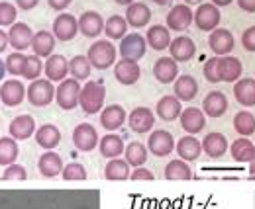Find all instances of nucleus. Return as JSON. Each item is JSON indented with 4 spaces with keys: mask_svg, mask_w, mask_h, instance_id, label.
<instances>
[{
    "mask_svg": "<svg viewBox=\"0 0 255 209\" xmlns=\"http://www.w3.org/2000/svg\"><path fill=\"white\" fill-rule=\"evenodd\" d=\"M104 100H106V88L100 82H96V80H89L81 88L79 106L83 108L85 114L95 116L100 110H104Z\"/></svg>",
    "mask_w": 255,
    "mask_h": 209,
    "instance_id": "1",
    "label": "nucleus"
},
{
    "mask_svg": "<svg viewBox=\"0 0 255 209\" xmlns=\"http://www.w3.org/2000/svg\"><path fill=\"white\" fill-rule=\"evenodd\" d=\"M116 47H114V43H110L108 39H98L95 41L91 47H89V53H87V57L91 61V65L98 69V70H106V69H110L112 65H114V61H116Z\"/></svg>",
    "mask_w": 255,
    "mask_h": 209,
    "instance_id": "2",
    "label": "nucleus"
},
{
    "mask_svg": "<svg viewBox=\"0 0 255 209\" xmlns=\"http://www.w3.org/2000/svg\"><path fill=\"white\" fill-rule=\"evenodd\" d=\"M28 102L35 108H45L55 100V86L47 78H35L32 84L26 88Z\"/></svg>",
    "mask_w": 255,
    "mask_h": 209,
    "instance_id": "3",
    "label": "nucleus"
},
{
    "mask_svg": "<svg viewBox=\"0 0 255 209\" xmlns=\"http://www.w3.org/2000/svg\"><path fill=\"white\" fill-rule=\"evenodd\" d=\"M81 82L75 78H65L59 82V86L55 88V100L59 104V108L65 112H71L79 106V96H81Z\"/></svg>",
    "mask_w": 255,
    "mask_h": 209,
    "instance_id": "4",
    "label": "nucleus"
},
{
    "mask_svg": "<svg viewBox=\"0 0 255 209\" xmlns=\"http://www.w3.org/2000/svg\"><path fill=\"white\" fill-rule=\"evenodd\" d=\"M145 49H147V39L141 33H128L126 37L120 41V49L118 51H120L122 59L137 63L139 59H143Z\"/></svg>",
    "mask_w": 255,
    "mask_h": 209,
    "instance_id": "5",
    "label": "nucleus"
},
{
    "mask_svg": "<svg viewBox=\"0 0 255 209\" xmlns=\"http://www.w3.org/2000/svg\"><path fill=\"white\" fill-rule=\"evenodd\" d=\"M220 20H222V14H220L218 6H214L212 2L200 4L194 12V24L202 31H214L220 26Z\"/></svg>",
    "mask_w": 255,
    "mask_h": 209,
    "instance_id": "6",
    "label": "nucleus"
},
{
    "mask_svg": "<svg viewBox=\"0 0 255 209\" xmlns=\"http://www.w3.org/2000/svg\"><path fill=\"white\" fill-rule=\"evenodd\" d=\"M73 143L77 150L81 152H91L98 147V133H96L95 125L91 123H79L73 129Z\"/></svg>",
    "mask_w": 255,
    "mask_h": 209,
    "instance_id": "7",
    "label": "nucleus"
},
{
    "mask_svg": "<svg viewBox=\"0 0 255 209\" xmlns=\"http://www.w3.org/2000/svg\"><path fill=\"white\" fill-rule=\"evenodd\" d=\"M230 154L240 164H250V172L255 176V145L248 137H240L230 145Z\"/></svg>",
    "mask_w": 255,
    "mask_h": 209,
    "instance_id": "8",
    "label": "nucleus"
},
{
    "mask_svg": "<svg viewBox=\"0 0 255 209\" xmlns=\"http://www.w3.org/2000/svg\"><path fill=\"white\" fill-rule=\"evenodd\" d=\"M26 98V86L18 78H8L0 84V102L8 108H16Z\"/></svg>",
    "mask_w": 255,
    "mask_h": 209,
    "instance_id": "9",
    "label": "nucleus"
},
{
    "mask_svg": "<svg viewBox=\"0 0 255 209\" xmlns=\"http://www.w3.org/2000/svg\"><path fill=\"white\" fill-rule=\"evenodd\" d=\"M177 147V143H175V139H173V135L169 133V131H163V129H157V131H153L151 135H149V139H147V150L151 152V154H155V156H167V154H171L173 150Z\"/></svg>",
    "mask_w": 255,
    "mask_h": 209,
    "instance_id": "10",
    "label": "nucleus"
},
{
    "mask_svg": "<svg viewBox=\"0 0 255 209\" xmlns=\"http://www.w3.org/2000/svg\"><path fill=\"white\" fill-rule=\"evenodd\" d=\"M208 45H210L212 53H216V57H226V55H230L234 51L236 41H234V35H232L230 30L216 28L214 31H210Z\"/></svg>",
    "mask_w": 255,
    "mask_h": 209,
    "instance_id": "11",
    "label": "nucleus"
},
{
    "mask_svg": "<svg viewBox=\"0 0 255 209\" xmlns=\"http://www.w3.org/2000/svg\"><path fill=\"white\" fill-rule=\"evenodd\" d=\"M79 33V20L73 14L61 12L55 20H53V35L59 41H71L75 39V35Z\"/></svg>",
    "mask_w": 255,
    "mask_h": 209,
    "instance_id": "12",
    "label": "nucleus"
},
{
    "mask_svg": "<svg viewBox=\"0 0 255 209\" xmlns=\"http://www.w3.org/2000/svg\"><path fill=\"white\" fill-rule=\"evenodd\" d=\"M192 20H194V16H192L191 6L177 4L167 14V28L173 31H185L192 24Z\"/></svg>",
    "mask_w": 255,
    "mask_h": 209,
    "instance_id": "13",
    "label": "nucleus"
},
{
    "mask_svg": "<svg viewBox=\"0 0 255 209\" xmlns=\"http://www.w3.org/2000/svg\"><path fill=\"white\" fill-rule=\"evenodd\" d=\"M128 123H129V129L133 133H147L151 131L153 123H155V116L149 108L145 106H137L129 112V118H128Z\"/></svg>",
    "mask_w": 255,
    "mask_h": 209,
    "instance_id": "14",
    "label": "nucleus"
},
{
    "mask_svg": "<svg viewBox=\"0 0 255 209\" xmlns=\"http://www.w3.org/2000/svg\"><path fill=\"white\" fill-rule=\"evenodd\" d=\"M244 74V65L238 57L226 55V57H218V76L220 82H238Z\"/></svg>",
    "mask_w": 255,
    "mask_h": 209,
    "instance_id": "15",
    "label": "nucleus"
},
{
    "mask_svg": "<svg viewBox=\"0 0 255 209\" xmlns=\"http://www.w3.org/2000/svg\"><path fill=\"white\" fill-rule=\"evenodd\" d=\"M114 76L120 84L124 86H129V84H135L141 76V69L135 61H128V59H120L116 61L114 65Z\"/></svg>",
    "mask_w": 255,
    "mask_h": 209,
    "instance_id": "16",
    "label": "nucleus"
},
{
    "mask_svg": "<svg viewBox=\"0 0 255 209\" xmlns=\"http://www.w3.org/2000/svg\"><path fill=\"white\" fill-rule=\"evenodd\" d=\"M126 121H128V114L120 104L106 106V108L100 112V125H102L106 131H110V133L116 131V129H120Z\"/></svg>",
    "mask_w": 255,
    "mask_h": 209,
    "instance_id": "17",
    "label": "nucleus"
},
{
    "mask_svg": "<svg viewBox=\"0 0 255 209\" xmlns=\"http://www.w3.org/2000/svg\"><path fill=\"white\" fill-rule=\"evenodd\" d=\"M228 98L224 96L220 90H212L204 96L202 100V112L208 118H222L224 114L228 112Z\"/></svg>",
    "mask_w": 255,
    "mask_h": 209,
    "instance_id": "18",
    "label": "nucleus"
},
{
    "mask_svg": "<svg viewBox=\"0 0 255 209\" xmlns=\"http://www.w3.org/2000/svg\"><path fill=\"white\" fill-rule=\"evenodd\" d=\"M8 39H10V45L16 49V51H24L28 47H32L33 41V31L30 30L28 24L24 22H16L14 26H10V31H8Z\"/></svg>",
    "mask_w": 255,
    "mask_h": 209,
    "instance_id": "19",
    "label": "nucleus"
},
{
    "mask_svg": "<svg viewBox=\"0 0 255 209\" xmlns=\"http://www.w3.org/2000/svg\"><path fill=\"white\" fill-rule=\"evenodd\" d=\"M10 137L16 139V141H26L30 139L33 133H35V120H33L30 114H22V116H16L14 120L10 121Z\"/></svg>",
    "mask_w": 255,
    "mask_h": 209,
    "instance_id": "20",
    "label": "nucleus"
},
{
    "mask_svg": "<svg viewBox=\"0 0 255 209\" xmlns=\"http://www.w3.org/2000/svg\"><path fill=\"white\" fill-rule=\"evenodd\" d=\"M79 31L85 37H98L104 31V20L95 10H87L79 18Z\"/></svg>",
    "mask_w": 255,
    "mask_h": 209,
    "instance_id": "21",
    "label": "nucleus"
},
{
    "mask_svg": "<svg viewBox=\"0 0 255 209\" xmlns=\"http://www.w3.org/2000/svg\"><path fill=\"white\" fill-rule=\"evenodd\" d=\"M37 168H39L41 176H45V178H57L65 168L63 158L57 152H53V150L43 152L39 156V160H37Z\"/></svg>",
    "mask_w": 255,
    "mask_h": 209,
    "instance_id": "22",
    "label": "nucleus"
},
{
    "mask_svg": "<svg viewBox=\"0 0 255 209\" xmlns=\"http://www.w3.org/2000/svg\"><path fill=\"white\" fill-rule=\"evenodd\" d=\"M169 51H171V57L177 61V63H187V61H191L194 57L196 45H194V41H192L191 37L179 35V37H175L171 41Z\"/></svg>",
    "mask_w": 255,
    "mask_h": 209,
    "instance_id": "23",
    "label": "nucleus"
},
{
    "mask_svg": "<svg viewBox=\"0 0 255 209\" xmlns=\"http://www.w3.org/2000/svg\"><path fill=\"white\" fill-rule=\"evenodd\" d=\"M179 120H181V127L189 135H196V133H200L206 127V114L202 110H198V108H187V110H183V114H181Z\"/></svg>",
    "mask_w": 255,
    "mask_h": 209,
    "instance_id": "24",
    "label": "nucleus"
},
{
    "mask_svg": "<svg viewBox=\"0 0 255 209\" xmlns=\"http://www.w3.org/2000/svg\"><path fill=\"white\" fill-rule=\"evenodd\" d=\"M35 143L45 150H53L61 143V131L53 123H45L35 129Z\"/></svg>",
    "mask_w": 255,
    "mask_h": 209,
    "instance_id": "25",
    "label": "nucleus"
},
{
    "mask_svg": "<svg viewBox=\"0 0 255 209\" xmlns=\"http://www.w3.org/2000/svg\"><path fill=\"white\" fill-rule=\"evenodd\" d=\"M234 98L240 106L246 108H254L255 106V78H240L238 82H234Z\"/></svg>",
    "mask_w": 255,
    "mask_h": 209,
    "instance_id": "26",
    "label": "nucleus"
},
{
    "mask_svg": "<svg viewBox=\"0 0 255 209\" xmlns=\"http://www.w3.org/2000/svg\"><path fill=\"white\" fill-rule=\"evenodd\" d=\"M153 74L155 78L159 80L161 84H169V82H175L179 76V65L173 57H161L155 61L153 65Z\"/></svg>",
    "mask_w": 255,
    "mask_h": 209,
    "instance_id": "27",
    "label": "nucleus"
},
{
    "mask_svg": "<svg viewBox=\"0 0 255 209\" xmlns=\"http://www.w3.org/2000/svg\"><path fill=\"white\" fill-rule=\"evenodd\" d=\"M228 139L224 133L212 131L202 139V152H206L210 158H222L224 154L228 152Z\"/></svg>",
    "mask_w": 255,
    "mask_h": 209,
    "instance_id": "28",
    "label": "nucleus"
},
{
    "mask_svg": "<svg viewBox=\"0 0 255 209\" xmlns=\"http://www.w3.org/2000/svg\"><path fill=\"white\" fill-rule=\"evenodd\" d=\"M43 72L47 76V80L51 82H61L67 78V72H69V63L65 59L63 55H51L47 57L45 65H43Z\"/></svg>",
    "mask_w": 255,
    "mask_h": 209,
    "instance_id": "29",
    "label": "nucleus"
},
{
    "mask_svg": "<svg viewBox=\"0 0 255 209\" xmlns=\"http://www.w3.org/2000/svg\"><path fill=\"white\" fill-rule=\"evenodd\" d=\"M155 112L163 121H175L177 118H181L183 114V106H181V100L173 94V96H163L159 98L157 106H155Z\"/></svg>",
    "mask_w": 255,
    "mask_h": 209,
    "instance_id": "30",
    "label": "nucleus"
},
{
    "mask_svg": "<svg viewBox=\"0 0 255 209\" xmlns=\"http://www.w3.org/2000/svg\"><path fill=\"white\" fill-rule=\"evenodd\" d=\"M55 35L47 30H39L33 33V41H32V49L33 55L37 57H51L53 55V49H55Z\"/></svg>",
    "mask_w": 255,
    "mask_h": 209,
    "instance_id": "31",
    "label": "nucleus"
},
{
    "mask_svg": "<svg viewBox=\"0 0 255 209\" xmlns=\"http://www.w3.org/2000/svg\"><path fill=\"white\" fill-rule=\"evenodd\" d=\"M151 20V10L143 2H133L126 10V22L129 28H145Z\"/></svg>",
    "mask_w": 255,
    "mask_h": 209,
    "instance_id": "32",
    "label": "nucleus"
},
{
    "mask_svg": "<svg viewBox=\"0 0 255 209\" xmlns=\"http://www.w3.org/2000/svg\"><path fill=\"white\" fill-rule=\"evenodd\" d=\"M98 149H100V154H102V156H106V158L110 160V158H118L120 154H124L126 145H124V141H122L120 135L108 133V135H104V137L100 139Z\"/></svg>",
    "mask_w": 255,
    "mask_h": 209,
    "instance_id": "33",
    "label": "nucleus"
},
{
    "mask_svg": "<svg viewBox=\"0 0 255 209\" xmlns=\"http://www.w3.org/2000/svg\"><path fill=\"white\" fill-rule=\"evenodd\" d=\"M175 96L181 100V102H191L196 98L198 94V82L196 78L191 74H181L177 80H175Z\"/></svg>",
    "mask_w": 255,
    "mask_h": 209,
    "instance_id": "34",
    "label": "nucleus"
},
{
    "mask_svg": "<svg viewBox=\"0 0 255 209\" xmlns=\"http://www.w3.org/2000/svg\"><path fill=\"white\" fill-rule=\"evenodd\" d=\"M145 39H147V45L151 47V49H155V51H163V49H169V45H171V33H169V28H165V26H151L147 33H145Z\"/></svg>",
    "mask_w": 255,
    "mask_h": 209,
    "instance_id": "35",
    "label": "nucleus"
},
{
    "mask_svg": "<svg viewBox=\"0 0 255 209\" xmlns=\"http://www.w3.org/2000/svg\"><path fill=\"white\" fill-rule=\"evenodd\" d=\"M200 152H202V143L192 135L181 137L177 141V154L183 160H196L200 156Z\"/></svg>",
    "mask_w": 255,
    "mask_h": 209,
    "instance_id": "36",
    "label": "nucleus"
},
{
    "mask_svg": "<svg viewBox=\"0 0 255 209\" xmlns=\"http://www.w3.org/2000/svg\"><path fill=\"white\" fill-rule=\"evenodd\" d=\"M147 152L149 150L145 149L143 143L131 141V143H128L126 149H124V156H126L124 160H126L131 168H139V166H143L147 162Z\"/></svg>",
    "mask_w": 255,
    "mask_h": 209,
    "instance_id": "37",
    "label": "nucleus"
},
{
    "mask_svg": "<svg viewBox=\"0 0 255 209\" xmlns=\"http://www.w3.org/2000/svg\"><path fill=\"white\" fill-rule=\"evenodd\" d=\"M104 178L110 182H124L129 178V164L126 160L118 158H110L108 164L104 166Z\"/></svg>",
    "mask_w": 255,
    "mask_h": 209,
    "instance_id": "38",
    "label": "nucleus"
},
{
    "mask_svg": "<svg viewBox=\"0 0 255 209\" xmlns=\"http://www.w3.org/2000/svg\"><path fill=\"white\" fill-rule=\"evenodd\" d=\"M234 129L240 137H252L255 135V116L250 110H242L234 116Z\"/></svg>",
    "mask_w": 255,
    "mask_h": 209,
    "instance_id": "39",
    "label": "nucleus"
},
{
    "mask_svg": "<svg viewBox=\"0 0 255 209\" xmlns=\"http://www.w3.org/2000/svg\"><path fill=\"white\" fill-rule=\"evenodd\" d=\"M91 70H93V65L87 55H75L73 59L69 61V72L73 74L75 80H87L91 76Z\"/></svg>",
    "mask_w": 255,
    "mask_h": 209,
    "instance_id": "40",
    "label": "nucleus"
},
{
    "mask_svg": "<svg viewBox=\"0 0 255 209\" xmlns=\"http://www.w3.org/2000/svg\"><path fill=\"white\" fill-rule=\"evenodd\" d=\"M104 33L108 35V39H124L128 35V22L126 18L114 14L104 22Z\"/></svg>",
    "mask_w": 255,
    "mask_h": 209,
    "instance_id": "41",
    "label": "nucleus"
},
{
    "mask_svg": "<svg viewBox=\"0 0 255 209\" xmlns=\"http://www.w3.org/2000/svg\"><path fill=\"white\" fill-rule=\"evenodd\" d=\"M165 178L167 180H191L192 178V170L191 166L187 164V160L183 158H175L171 160L167 166H165Z\"/></svg>",
    "mask_w": 255,
    "mask_h": 209,
    "instance_id": "42",
    "label": "nucleus"
},
{
    "mask_svg": "<svg viewBox=\"0 0 255 209\" xmlns=\"http://www.w3.org/2000/svg\"><path fill=\"white\" fill-rule=\"evenodd\" d=\"M18 143L12 137H0V166H10L18 158Z\"/></svg>",
    "mask_w": 255,
    "mask_h": 209,
    "instance_id": "43",
    "label": "nucleus"
},
{
    "mask_svg": "<svg viewBox=\"0 0 255 209\" xmlns=\"http://www.w3.org/2000/svg\"><path fill=\"white\" fill-rule=\"evenodd\" d=\"M26 55H22L20 51H14V53H10L8 55V59H6V70H8V74H12V76H24V70H26Z\"/></svg>",
    "mask_w": 255,
    "mask_h": 209,
    "instance_id": "44",
    "label": "nucleus"
},
{
    "mask_svg": "<svg viewBox=\"0 0 255 209\" xmlns=\"http://www.w3.org/2000/svg\"><path fill=\"white\" fill-rule=\"evenodd\" d=\"M16 16H18V8L10 2H0V28H8L16 24Z\"/></svg>",
    "mask_w": 255,
    "mask_h": 209,
    "instance_id": "45",
    "label": "nucleus"
},
{
    "mask_svg": "<svg viewBox=\"0 0 255 209\" xmlns=\"http://www.w3.org/2000/svg\"><path fill=\"white\" fill-rule=\"evenodd\" d=\"M61 176L67 182H81V180H87V168L79 162H69L63 168Z\"/></svg>",
    "mask_w": 255,
    "mask_h": 209,
    "instance_id": "46",
    "label": "nucleus"
},
{
    "mask_svg": "<svg viewBox=\"0 0 255 209\" xmlns=\"http://www.w3.org/2000/svg\"><path fill=\"white\" fill-rule=\"evenodd\" d=\"M41 70H43L41 57H37V55H28V59H26V70H24V78L35 80V78H39Z\"/></svg>",
    "mask_w": 255,
    "mask_h": 209,
    "instance_id": "47",
    "label": "nucleus"
},
{
    "mask_svg": "<svg viewBox=\"0 0 255 209\" xmlns=\"http://www.w3.org/2000/svg\"><path fill=\"white\" fill-rule=\"evenodd\" d=\"M28 178V172H26V168L22 166V164H10V166H6V170H4V174H2V180H8V182H20V180H26Z\"/></svg>",
    "mask_w": 255,
    "mask_h": 209,
    "instance_id": "48",
    "label": "nucleus"
},
{
    "mask_svg": "<svg viewBox=\"0 0 255 209\" xmlns=\"http://www.w3.org/2000/svg\"><path fill=\"white\" fill-rule=\"evenodd\" d=\"M202 72H204V78L212 84H218L220 82V76H218V57H212L204 63L202 67Z\"/></svg>",
    "mask_w": 255,
    "mask_h": 209,
    "instance_id": "49",
    "label": "nucleus"
},
{
    "mask_svg": "<svg viewBox=\"0 0 255 209\" xmlns=\"http://www.w3.org/2000/svg\"><path fill=\"white\" fill-rule=\"evenodd\" d=\"M242 45H244L246 51L255 53V26H252V28H248V30L244 31V35H242Z\"/></svg>",
    "mask_w": 255,
    "mask_h": 209,
    "instance_id": "50",
    "label": "nucleus"
},
{
    "mask_svg": "<svg viewBox=\"0 0 255 209\" xmlns=\"http://www.w3.org/2000/svg\"><path fill=\"white\" fill-rule=\"evenodd\" d=\"M129 178L131 180H153L155 176H153V172L151 170H147V168H133V172L129 174Z\"/></svg>",
    "mask_w": 255,
    "mask_h": 209,
    "instance_id": "51",
    "label": "nucleus"
},
{
    "mask_svg": "<svg viewBox=\"0 0 255 209\" xmlns=\"http://www.w3.org/2000/svg\"><path fill=\"white\" fill-rule=\"evenodd\" d=\"M71 2H73V0H47L49 8L55 10V12H63V10H67V6H71Z\"/></svg>",
    "mask_w": 255,
    "mask_h": 209,
    "instance_id": "52",
    "label": "nucleus"
},
{
    "mask_svg": "<svg viewBox=\"0 0 255 209\" xmlns=\"http://www.w3.org/2000/svg\"><path fill=\"white\" fill-rule=\"evenodd\" d=\"M39 4V0H16V8H20L22 12H30Z\"/></svg>",
    "mask_w": 255,
    "mask_h": 209,
    "instance_id": "53",
    "label": "nucleus"
},
{
    "mask_svg": "<svg viewBox=\"0 0 255 209\" xmlns=\"http://www.w3.org/2000/svg\"><path fill=\"white\" fill-rule=\"evenodd\" d=\"M238 6L248 14H255V0H238Z\"/></svg>",
    "mask_w": 255,
    "mask_h": 209,
    "instance_id": "54",
    "label": "nucleus"
},
{
    "mask_svg": "<svg viewBox=\"0 0 255 209\" xmlns=\"http://www.w3.org/2000/svg\"><path fill=\"white\" fill-rule=\"evenodd\" d=\"M10 45V39H8V33H4V31L0 30V53L6 49Z\"/></svg>",
    "mask_w": 255,
    "mask_h": 209,
    "instance_id": "55",
    "label": "nucleus"
},
{
    "mask_svg": "<svg viewBox=\"0 0 255 209\" xmlns=\"http://www.w3.org/2000/svg\"><path fill=\"white\" fill-rule=\"evenodd\" d=\"M232 2H234V0H212V4L218 6V8H220V6H230Z\"/></svg>",
    "mask_w": 255,
    "mask_h": 209,
    "instance_id": "56",
    "label": "nucleus"
},
{
    "mask_svg": "<svg viewBox=\"0 0 255 209\" xmlns=\"http://www.w3.org/2000/svg\"><path fill=\"white\" fill-rule=\"evenodd\" d=\"M6 72H8V70H6V63L0 59V82L4 80V74H6Z\"/></svg>",
    "mask_w": 255,
    "mask_h": 209,
    "instance_id": "57",
    "label": "nucleus"
},
{
    "mask_svg": "<svg viewBox=\"0 0 255 209\" xmlns=\"http://www.w3.org/2000/svg\"><path fill=\"white\" fill-rule=\"evenodd\" d=\"M153 2H155L157 6H169V4L173 2V0H153Z\"/></svg>",
    "mask_w": 255,
    "mask_h": 209,
    "instance_id": "58",
    "label": "nucleus"
},
{
    "mask_svg": "<svg viewBox=\"0 0 255 209\" xmlns=\"http://www.w3.org/2000/svg\"><path fill=\"white\" fill-rule=\"evenodd\" d=\"M116 4H122V6H129V4H133V0H114Z\"/></svg>",
    "mask_w": 255,
    "mask_h": 209,
    "instance_id": "59",
    "label": "nucleus"
},
{
    "mask_svg": "<svg viewBox=\"0 0 255 209\" xmlns=\"http://www.w3.org/2000/svg\"><path fill=\"white\" fill-rule=\"evenodd\" d=\"M185 4H187V6H189V4H198V6H200L202 0H185Z\"/></svg>",
    "mask_w": 255,
    "mask_h": 209,
    "instance_id": "60",
    "label": "nucleus"
}]
</instances>
